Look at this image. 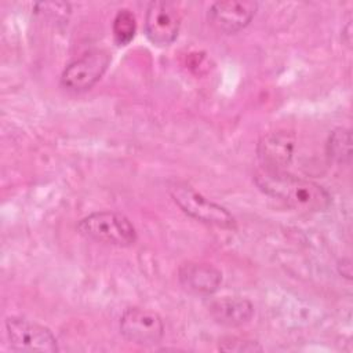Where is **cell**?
I'll use <instances>...</instances> for the list:
<instances>
[{"label": "cell", "mask_w": 353, "mask_h": 353, "mask_svg": "<svg viewBox=\"0 0 353 353\" xmlns=\"http://www.w3.org/2000/svg\"><path fill=\"white\" fill-rule=\"evenodd\" d=\"M181 15L171 1L154 0L149 3L145 14V33L149 41L157 47H168L179 33Z\"/></svg>", "instance_id": "7"}, {"label": "cell", "mask_w": 353, "mask_h": 353, "mask_svg": "<svg viewBox=\"0 0 353 353\" xmlns=\"http://www.w3.org/2000/svg\"><path fill=\"white\" fill-rule=\"evenodd\" d=\"M294 145V137L288 131H272L263 135L258 143V157L263 170H284L291 161Z\"/></svg>", "instance_id": "9"}, {"label": "cell", "mask_w": 353, "mask_h": 353, "mask_svg": "<svg viewBox=\"0 0 353 353\" xmlns=\"http://www.w3.org/2000/svg\"><path fill=\"white\" fill-rule=\"evenodd\" d=\"M211 317L225 327H240L247 324L254 316V305L240 296H223L215 299L208 306Z\"/></svg>", "instance_id": "11"}, {"label": "cell", "mask_w": 353, "mask_h": 353, "mask_svg": "<svg viewBox=\"0 0 353 353\" xmlns=\"http://www.w3.org/2000/svg\"><path fill=\"white\" fill-rule=\"evenodd\" d=\"M258 4L250 0L215 1L207 11L210 25L218 32L232 34L244 29L256 12Z\"/></svg>", "instance_id": "8"}, {"label": "cell", "mask_w": 353, "mask_h": 353, "mask_svg": "<svg viewBox=\"0 0 353 353\" xmlns=\"http://www.w3.org/2000/svg\"><path fill=\"white\" fill-rule=\"evenodd\" d=\"M223 352H255L262 350V347L258 345V342L252 341H230V342H222V346H219Z\"/></svg>", "instance_id": "14"}, {"label": "cell", "mask_w": 353, "mask_h": 353, "mask_svg": "<svg viewBox=\"0 0 353 353\" xmlns=\"http://www.w3.org/2000/svg\"><path fill=\"white\" fill-rule=\"evenodd\" d=\"M109 62L110 57L105 50H90L66 65L61 73V84L74 92L90 90L103 76Z\"/></svg>", "instance_id": "6"}, {"label": "cell", "mask_w": 353, "mask_h": 353, "mask_svg": "<svg viewBox=\"0 0 353 353\" xmlns=\"http://www.w3.org/2000/svg\"><path fill=\"white\" fill-rule=\"evenodd\" d=\"M77 232L90 240L116 247H130L137 241V230L131 221L116 211H97L77 223Z\"/></svg>", "instance_id": "2"}, {"label": "cell", "mask_w": 353, "mask_h": 353, "mask_svg": "<svg viewBox=\"0 0 353 353\" xmlns=\"http://www.w3.org/2000/svg\"><path fill=\"white\" fill-rule=\"evenodd\" d=\"M113 39L117 46H127L132 41L137 32V19L132 11L121 8L117 11L112 23Z\"/></svg>", "instance_id": "13"}, {"label": "cell", "mask_w": 353, "mask_h": 353, "mask_svg": "<svg viewBox=\"0 0 353 353\" xmlns=\"http://www.w3.org/2000/svg\"><path fill=\"white\" fill-rule=\"evenodd\" d=\"M254 182L258 189L298 212L325 211L331 204V194L321 185L288 174L285 170H261L255 174Z\"/></svg>", "instance_id": "1"}, {"label": "cell", "mask_w": 353, "mask_h": 353, "mask_svg": "<svg viewBox=\"0 0 353 353\" xmlns=\"http://www.w3.org/2000/svg\"><path fill=\"white\" fill-rule=\"evenodd\" d=\"M178 280L185 291L194 295L208 296L219 288L222 273L208 263L188 262L179 268Z\"/></svg>", "instance_id": "10"}, {"label": "cell", "mask_w": 353, "mask_h": 353, "mask_svg": "<svg viewBox=\"0 0 353 353\" xmlns=\"http://www.w3.org/2000/svg\"><path fill=\"white\" fill-rule=\"evenodd\" d=\"M168 193L174 203L188 216L216 228L234 229L236 218L223 205L204 197L185 182H172L168 186Z\"/></svg>", "instance_id": "3"}, {"label": "cell", "mask_w": 353, "mask_h": 353, "mask_svg": "<svg viewBox=\"0 0 353 353\" xmlns=\"http://www.w3.org/2000/svg\"><path fill=\"white\" fill-rule=\"evenodd\" d=\"M120 334L131 343L153 346L164 336L163 319L153 310L132 306L127 307L119 320Z\"/></svg>", "instance_id": "5"}, {"label": "cell", "mask_w": 353, "mask_h": 353, "mask_svg": "<svg viewBox=\"0 0 353 353\" xmlns=\"http://www.w3.org/2000/svg\"><path fill=\"white\" fill-rule=\"evenodd\" d=\"M6 332L11 349L15 352L55 353L59 350L58 341L50 328L25 317H7Z\"/></svg>", "instance_id": "4"}, {"label": "cell", "mask_w": 353, "mask_h": 353, "mask_svg": "<svg viewBox=\"0 0 353 353\" xmlns=\"http://www.w3.org/2000/svg\"><path fill=\"white\" fill-rule=\"evenodd\" d=\"M327 156L338 164H349L352 157V134L347 128H335L327 141Z\"/></svg>", "instance_id": "12"}]
</instances>
